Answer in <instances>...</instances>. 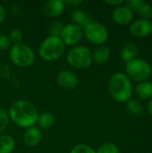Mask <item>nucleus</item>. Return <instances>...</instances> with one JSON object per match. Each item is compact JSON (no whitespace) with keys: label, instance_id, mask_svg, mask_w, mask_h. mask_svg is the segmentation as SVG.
Masks as SVG:
<instances>
[{"label":"nucleus","instance_id":"1","mask_svg":"<svg viewBox=\"0 0 152 153\" xmlns=\"http://www.w3.org/2000/svg\"><path fill=\"white\" fill-rule=\"evenodd\" d=\"M9 118L22 128H29L37 124L39 114L35 106L27 100H17L9 108Z\"/></svg>","mask_w":152,"mask_h":153},{"label":"nucleus","instance_id":"2","mask_svg":"<svg viewBox=\"0 0 152 153\" xmlns=\"http://www.w3.org/2000/svg\"><path fill=\"white\" fill-rule=\"evenodd\" d=\"M108 91L114 100L124 103L132 99V81L124 73L114 74L108 81Z\"/></svg>","mask_w":152,"mask_h":153},{"label":"nucleus","instance_id":"3","mask_svg":"<svg viewBox=\"0 0 152 153\" xmlns=\"http://www.w3.org/2000/svg\"><path fill=\"white\" fill-rule=\"evenodd\" d=\"M65 45L59 37L48 36L39 47V55L41 59L51 62L59 59L65 53Z\"/></svg>","mask_w":152,"mask_h":153},{"label":"nucleus","instance_id":"4","mask_svg":"<svg viewBox=\"0 0 152 153\" xmlns=\"http://www.w3.org/2000/svg\"><path fill=\"white\" fill-rule=\"evenodd\" d=\"M125 75L133 82H142L148 81L152 75L151 64L142 58H134L125 64Z\"/></svg>","mask_w":152,"mask_h":153},{"label":"nucleus","instance_id":"5","mask_svg":"<svg viewBox=\"0 0 152 153\" xmlns=\"http://www.w3.org/2000/svg\"><path fill=\"white\" fill-rule=\"evenodd\" d=\"M68 64L75 69H86L92 63V53L84 46L73 47L66 55Z\"/></svg>","mask_w":152,"mask_h":153},{"label":"nucleus","instance_id":"6","mask_svg":"<svg viewBox=\"0 0 152 153\" xmlns=\"http://www.w3.org/2000/svg\"><path fill=\"white\" fill-rule=\"evenodd\" d=\"M9 57L15 65L19 67H29L34 63L35 54L30 47L22 43L11 47Z\"/></svg>","mask_w":152,"mask_h":153},{"label":"nucleus","instance_id":"7","mask_svg":"<svg viewBox=\"0 0 152 153\" xmlns=\"http://www.w3.org/2000/svg\"><path fill=\"white\" fill-rule=\"evenodd\" d=\"M82 30L83 35L91 44L102 46L108 39V29L99 22L92 21Z\"/></svg>","mask_w":152,"mask_h":153},{"label":"nucleus","instance_id":"8","mask_svg":"<svg viewBox=\"0 0 152 153\" xmlns=\"http://www.w3.org/2000/svg\"><path fill=\"white\" fill-rule=\"evenodd\" d=\"M83 37V30L74 23L64 25L59 38L65 46H76Z\"/></svg>","mask_w":152,"mask_h":153},{"label":"nucleus","instance_id":"9","mask_svg":"<svg viewBox=\"0 0 152 153\" xmlns=\"http://www.w3.org/2000/svg\"><path fill=\"white\" fill-rule=\"evenodd\" d=\"M133 12L126 5L116 6L111 14V18L116 24L127 25L132 22L133 19Z\"/></svg>","mask_w":152,"mask_h":153},{"label":"nucleus","instance_id":"10","mask_svg":"<svg viewBox=\"0 0 152 153\" xmlns=\"http://www.w3.org/2000/svg\"><path fill=\"white\" fill-rule=\"evenodd\" d=\"M130 33L136 38H145L152 33V22L147 19H138L130 27Z\"/></svg>","mask_w":152,"mask_h":153},{"label":"nucleus","instance_id":"11","mask_svg":"<svg viewBox=\"0 0 152 153\" xmlns=\"http://www.w3.org/2000/svg\"><path fill=\"white\" fill-rule=\"evenodd\" d=\"M126 6H128L132 11L137 13L142 18L150 20L152 18V6L143 0H130L125 2Z\"/></svg>","mask_w":152,"mask_h":153},{"label":"nucleus","instance_id":"12","mask_svg":"<svg viewBox=\"0 0 152 153\" xmlns=\"http://www.w3.org/2000/svg\"><path fill=\"white\" fill-rule=\"evenodd\" d=\"M56 82L58 85L64 89L71 90L74 89L78 85V77L71 71L68 70H63L61 71L56 77Z\"/></svg>","mask_w":152,"mask_h":153},{"label":"nucleus","instance_id":"13","mask_svg":"<svg viewBox=\"0 0 152 153\" xmlns=\"http://www.w3.org/2000/svg\"><path fill=\"white\" fill-rule=\"evenodd\" d=\"M65 10V2L62 0H48L43 5V12L46 16L56 18L62 14Z\"/></svg>","mask_w":152,"mask_h":153},{"label":"nucleus","instance_id":"14","mask_svg":"<svg viewBox=\"0 0 152 153\" xmlns=\"http://www.w3.org/2000/svg\"><path fill=\"white\" fill-rule=\"evenodd\" d=\"M22 139L28 147H34L38 145L41 140V131L35 126L29 127L25 130Z\"/></svg>","mask_w":152,"mask_h":153},{"label":"nucleus","instance_id":"15","mask_svg":"<svg viewBox=\"0 0 152 153\" xmlns=\"http://www.w3.org/2000/svg\"><path fill=\"white\" fill-rule=\"evenodd\" d=\"M71 19L73 21V23L80 26L82 29L85 28L88 24H90L92 22L90 17L81 9L73 10L71 13Z\"/></svg>","mask_w":152,"mask_h":153},{"label":"nucleus","instance_id":"16","mask_svg":"<svg viewBox=\"0 0 152 153\" xmlns=\"http://www.w3.org/2000/svg\"><path fill=\"white\" fill-rule=\"evenodd\" d=\"M134 91L140 100H149L152 98V82L150 81H145L139 82Z\"/></svg>","mask_w":152,"mask_h":153},{"label":"nucleus","instance_id":"17","mask_svg":"<svg viewBox=\"0 0 152 153\" xmlns=\"http://www.w3.org/2000/svg\"><path fill=\"white\" fill-rule=\"evenodd\" d=\"M138 47L136 46V44L133 43V42H128L126 43L121 50V57L122 60L124 62L128 63L132 60H133L134 58H136L137 55H138Z\"/></svg>","mask_w":152,"mask_h":153},{"label":"nucleus","instance_id":"18","mask_svg":"<svg viewBox=\"0 0 152 153\" xmlns=\"http://www.w3.org/2000/svg\"><path fill=\"white\" fill-rule=\"evenodd\" d=\"M110 57V50L107 46H99L92 53V61L97 64H105Z\"/></svg>","mask_w":152,"mask_h":153},{"label":"nucleus","instance_id":"19","mask_svg":"<svg viewBox=\"0 0 152 153\" xmlns=\"http://www.w3.org/2000/svg\"><path fill=\"white\" fill-rule=\"evenodd\" d=\"M15 147V142L10 135L0 136V153H12Z\"/></svg>","mask_w":152,"mask_h":153},{"label":"nucleus","instance_id":"20","mask_svg":"<svg viewBox=\"0 0 152 153\" xmlns=\"http://www.w3.org/2000/svg\"><path fill=\"white\" fill-rule=\"evenodd\" d=\"M37 123L39 125V128L48 129L51 126H53V125L55 123V117H54L53 114H51L49 112H44L39 116Z\"/></svg>","mask_w":152,"mask_h":153},{"label":"nucleus","instance_id":"21","mask_svg":"<svg viewBox=\"0 0 152 153\" xmlns=\"http://www.w3.org/2000/svg\"><path fill=\"white\" fill-rule=\"evenodd\" d=\"M126 108L129 113L134 116H139L142 112V105L140 100H134V99H130L126 102Z\"/></svg>","mask_w":152,"mask_h":153},{"label":"nucleus","instance_id":"22","mask_svg":"<svg viewBox=\"0 0 152 153\" xmlns=\"http://www.w3.org/2000/svg\"><path fill=\"white\" fill-rule=\"evenodd\" d=\"M96 153H119V149L115 143H107L101 145Z\"/></svg>","mask_w":152,"mask_h":153},{"label":"nucleus","instance_id":"23","mask_svg":"<svg viewBox=\"0 0 152 153\" xmlns=\"http://www.w3.org/2000/svg\"><path fill=\"white\" fill-rule=\"evenodd\" d=\"M9 39L11 41V43L13 45H19L22 44V41L23 39V36H22V32L18 30V29H13L10 34H9Z\"/></svg>","mask_w":152,"mask_h":153},{"label":"nucleus","instance_id":"24","mask_svg":"<svg viewBox=\"0 0 152 153\" xmlns=\"http://www.w3.org/2000/svg\"><path fill=\"white\" fill-rule=\"evenodd\" d=\"M64 28V25L61 22L56 21L53 22L49 28V36H55V37H59L61 34V31Z\"/></svg>","mask_w":152,"mask_h":153},{"label":"nucleus","instance_id":"25","mask_svg":"<svg viewBox=\"0 0 152 153\" xmlns=\"http://www.w3.org/2000/svg\"><path fill=\"white\" fill-rule=\"evenodd\" d=\"M70 153H96V151L86 144H78L71 150Z\"/></svg>","mask_w":152,"mask_h":153},{"label":"nucleus","instance_id":"26","mask_svg":"<svg viewBox=\"0 0 152 153\" xmlns=\"http://www.w3.org/2000/svg\"><path fill=\"white\" fill-rule=\"evenodd\" d=\"M9 123V116L4 109L0 108V132L4 131Z\"/></svg>","mask_w":152,"mask_h":153},{"label":"nucleus","instance_id":"27","mask_svg":"<svg viewBox=\"0 0 152 153\" xmlns=\"http://www.w3.org/2000/svg\"><path fill=\"white\" fill-rule=\"evenodd\" d=\"M9 37L4 33H0V51H4L11 47Z\"/></svg>","mask_w":152,"mask_h":153},{"label":"nucleus","instance_id":"28","mask_svg":"<svg viewBox=\"0 0 152 153\" xmlns=\"http://www.w3.org/2000/svg\"><path fill=\"white\" fill-rule=\"evenodd\" d=\"M105 3L106 4H109V5H113V6H119V5H122L124 3H125V1H123V0H112V1H110V0H108V1H105Z\"/></svg>","mask_w":152,"mask_h":153},{"label":"nucleus","instance_id":"29","mask_svg":"<svg viewBox=\"0 0 152 153\" xmlns=\"http://www.w3.org/2000/svg\"><path fill=\"white\" fill-rule=\"evenodd\" d=\"M5 18V10L2 4H0V24L4 22Z\"/></svg>","mask_w":152,"mask_h":153},{"label":"nucleus","instance_id":"30","mask_svg":"<svg viewBox=\"0 0 152 153\" xmlns=\"http://www.w3.org/2000/svg\"><path fill=\"white\" fill-rule=\"evenodd\" d=\"M147 110H148V112H149V114L152 116V99L149 101V103H148V105H147Z\"/></svg>","mask_w":152,"mask_h":153},{"label":"nucleus","instance_id":"31","mask_svg":"<svg viewBox=\"0 0 152 153\" xmlns=\"http://www.w3.org/2000/svg\"><path fill=\"white\" fill-rule=\"evenodd\" d=\"M66 3L70 4H73V5H75V4H80L82 3V1H66Z\"/></svg>","mask_w":152,"mask_h":153}]
</instances>
